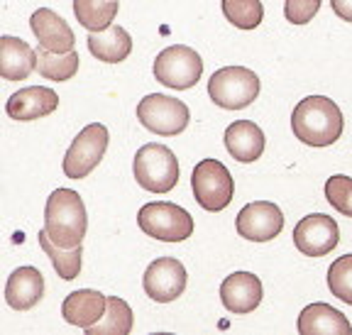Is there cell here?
<instances>
[{"label": "cell", "mask_w": 352, "mask_h": 335, "mask_svg": "<svg viewBox=\"0 0 352 335\" xmlns=\"http://www.w3.org/2000/svg\"><path fill=\"white\" fill-rule=\"evenodd\" d=\"M325 198L338 213L352 218V179L345 174L330 176L325 182Z\"/></svg>", "instance_id": "obj_28"}, {"label": "cell", "mask_w": 352, "mask_h": 335, "mask_svg": "<svg viewBox=\"0 0 352 335\" xmlns=\"http://www.w3.org/2000/svg\"><path fill=\"white\" fill-rule=\"evenodd\" d=\"M301 335H352V323L330 303H311L301 311L296 323Z\"/></svg>", "instance_id": "obj_18"}, {"label": "cell", "mask_w": 352, "mask_h": 335, "mask_svg": "<svg viewBox=\"0 0 352 335\" xmlns=\"http://www.w3.org/2000/svg\"><path fill=\"white\" fill-rule=\"evenodd\" d=\"M132 308L127 306V301L118 296H108V308L105 316L96 325L86 328V335H127L132 330Z\"/></svg>", "instance_id": "obj_24"}, {"label": "cell", "mask_w": 352, "mask_h": 335, "mask_svg": "<svg viewBox=\"0 0 352 335\" xmlns=\"http://www.w3.org/2000/svg\"><path fill=\"white\" fill-rule=\"evenodd\" d=\"M320 10V0H286L284 15L294 25H306L314 20V15Z\"/></svg>", "instance_id": "obj_29"}, {"label": "cell", "mask_w": 352, "mask_h": 335, "mask_svg": "<svg viewBox=\"0 0 352 335\" xmlns=\"http://www.w3.org/2000/svg\"><path fill=\"white\" fill-rule=\"evenodd\" d=\"M44 230L59 248L81 245L88 230V215L83 198L72 188H56L44 206Z\"/></svg>", "instance_id": "obj_2"}, {"label": "cell", "mask_w": 352, "mask_h": 335, "mask_svg": "<svg viewBox=\"0 0 352 335\" xmlns=\"http://www.w3.org/2000/svg\"><path fill=\"white\" fill-rule=\"evenodd\" d=\"M118 0H74V15L88 32H100L118 17Z\"/></svg>", "instance_id": "obj_23"}, {"label": "cell", "mask_w": 352, "mask_h": 335, "mask_svg": "<svg viewBox=\"0 0 352 335\" xmlns=\"http://www.w3.org/2000/svg\"><path fill=\"white\" fill-rule=\"evenodd\" d=\"M328 289L342 303L352 306V255H342L328 270Z\"/></svg>", "instance_id": "obj_27"}, {"label": "cell", "mask_w": 352, "mask_h": 335, "mask_svg": "<svg viewBox=\"0 0 352 335\" xmlns=\"http://www.w3.org/2000/svg\"><path fill=\"white\" fill-rule=\"evenodd\" d=\"M37 237H39V248H42L44 255L52 259V267H54L56 274H59L64 281L76 279L78 272H81V255H83L81 245H76V248H59V245L47 235L44 228L39 230Z\"/></svg>", "instance_id": "obj_22"}, {"label": "cell", "mask_w": 352, "mask_h": 335, "mask_svg": "<svg viewBox=\"0 0 352 335\" xmlns=\"http://www.w3.org/2000/svg\"><path fill=\"white\" fill-rule=\"evenodd\" d=\"M132 171L138 184L149 193H169L179 184V162L166 144L149 142L138 149Z\"/></svg>", "instance_id": "obj_3"}, {"label": "cell", "mask_w": 352, "mask_h": 335, "mask_svg": "<svg viewBox=\"0 0 352 335\" xmlns=\"http://www.w3.org/2000/svg\"><path fill=\"white\" fill-rule=\"evenodd\" d=\"M340 230L338 223L325 213H311L294 228V245L306 257H325L338 248Z\"/></svg>", "instance_id": "obj_11"}, {"label": "cell", "mask_w": 352, "mask_h": 335, "mask_svg": "<svg viewBox=\"0 0 352 335\" xmlns=\"http://www.w3.org/2000/svg\"><path fill=\"white\" fill-rule=\"evenodd\" d=\"M59 108V96L47 86H28L12 94L6 103V113L12 120L30 122L44 116H52Z\"/></svg>", "instance_id": "obj_14"}, {"label": "cell", "mask_w": 352, "mask_h": 335, "mask_svg": "<svg viewBox=\"0 0 352 335\" xmlns=\"http://www.w3.org/2000/svg\"><path fill=\"white\" fill-rule=\"evenodd\" d=\"M330 8L340 20L352 22V0H330Z\"/></svg>", "instance_id": "obj_30"}, {"label": "cell", "mask_w": 352, "mask_h": 335, "mask_svg": "<svg viewBox=\"0 0 352 335\" xmlns=\"http://www.w3.org/2000/svg\"><path fill=\"white\" fill-rule=\"evenodd\" d=\"M37 69V52L25 39L0 37V76L6 81H25Z\"/></svg>", "instance_id": "obj_19"}, {"label": "cell", "mask_w": 352, "mask_h": 335, "mask_svg": "<svg viewBox=\"0 0 352 335\" xmlns=\"http://www.w3.org/2000/svg\"><path fill=\"white\" fill-rule=\"evenodd\" d=\"M78 59L76 52H69V54H52V52L42 50L37 52V72L39 76H44L47 81H69V78L76 76L78 72Z\"/></svg>", "instance_id": "obj_25"}, {"label": "cell", "mask_w": 352, "mask_h": 335, "mask_svg": "<svg viewBox=\"0 0 352 335\" xmlns=\"http://www.w3.org/2000/svg\"><path fill=\"white\" fill-rule=\"evenodd\" d=\"M108 308V296L94 289H78V292L69 294L61 303V316L66 323L76 325V328H91L105 316Z\"/></svg>", "instance_id": "obj_16"}, {"label": "cell", "mask_w": 352, "mask_h": 335, "mask_svg": "<svg viewBox=\"0 0 352 335\" xmlns=\"http://www.w3.org/2000/svg\"><path fill=\"white\" fill-rule=\"evenodd\" d=\"M154 78L174 91H186L193 88L204 74V61L196 50L186 44H171L162 50L154 59Z\"/></svg>", "instance_id": "obj_7"}, {"label": "cell", "mask_w": 352, "mask_h": 335, "mask_svg": "<svg viewBox=\"0 0 352 335\" xmlns=\"http://www.w3.org/2000/svg\"><path fill=\"white\" fill-rule=\"evenodd\" d=\"M191 188L198 206L210 213L226 210L235 196V179L218 160H201L191 174Z\"/></svg>", "instance_id": "obj_5"}, {"label": "cell", "mask_w": 352, "mask_h": 335, "mask_svg": "<svg viewBox=\"0 0 352 335\" xmlns=\"http://www.w3.org/2000/svg\"><path fill=\"white\" fill-rule=\"evenodd\" d=\"M138 120L154 135L174 138L184 132L191 120L188 105L164 94H149L138 103Z\"/></svg>", "instance_id": "obj_8"}, {"label": "cell", "mask_w": 352, "mask_h": 335, "mask_svg": "<svg viewBox=\"0 0 352 335\" xmlns=\"http://www.w3.org/2000/svg\"><path fill=\"white\" fill-rule=\"evenodd\" d=\"M188 274L176 257H157L142 277L144 294L157 303L176 301L186 292Z\"/></svg>", "instance_id": "obj_10"}, {"label": "cell", "mask_w": 352, "mask_h": 335, "mask_svg": "<svg viewBox=\"0 0 352 335\" xmlns=\"http://www.w3.org/2000/svg\"><path fill=\"white\" fill-rule=\"evenodd\" d=\"M138 226L144 235L162 242H182L193 235L191 213L169 201L144 204L138 213Z\"/></svg>", "instance_id": "obj_4"}, {"label": "cell", "mask_w": 352, "mask_h": 335, "mask_svg": "<svg viewBox=\"0 0 352 335\" xmlns=\"http://www.w3.org/2000/svg\"><path fill=\"white\" fill-rule=\"evenodd\" d=\"M86 42L88 52L105 64H120L132 52V37L120 25H110L108 30H100V32H88Z\"/></svg>", "instance_id": "obj_21"}, {"label": "cell", "mask_w": 352, "mask_h": 335, "mask_svg": "<svg viewBox=\"0 0 352 335\" xmlns=\"http://www.w3.org/2000/svg\"><path fill=\"white\" fill-rule=\"evenodd\" d=\"M208 96L220 108L242 110L259 96V78L245 66H223L210 76Z\"/></svg>", "instance_id": "obj_6"}, {"label": "cell", "mask_w": 352, "mask_h": 335, "mask_svg": "<svg viewBox=\"0 0 352 335\" xmlns=\"http://www.w3.org/2000/svg\"><path fill=\"white\" fill-rule=\"evenodd\" d=\"M237 235L252 242H270L284 230V213L272 201H254L237 213Z\"/></svg>", "instance_id": "obj_12"}, {"label": "cell", "mask_w": 352, "mask_h": 335, "mask_svg": "<svg viewBox=\"0 0 352 335\" xmlns=\"http://www.w3.org/2000/svg\"><path fill=\"white\" fill-rule=\"evenodd\" d=\"M223 15L240 30H254L264 17L262 0H223Z\"/></svg>", "instance_id": "obj_26"}, {"label": "cell", "mask_w": 352, "mask_h": 335, "mask_svg": "<svg viewBox=\"0 0 352 335\" xmlns=\"http://www.w3.org/2000/svg\"><path fill=\"white\" fill-rule=\"evenodd\" d=\"M342 113L336 103L325 96H308L298 100L292 113V130L296 140L308 147H330L342 135Z\"/></svg>", "instance_id": "obj_1"}, {"label": "cell", "mask_w": 352, "mask_h": 335, "mask_svg": "<svg viewBox=\"0 0 352 335\" xmlns=\"http://www.w3.org/2000/svg\"><path fill=\"white\" fill-rule=\"evenodd\" d=\"M44 296V277L37 267H17L6 284V301L15 311H30Z\"/></svg>", "instance_id": "obj_17"}, {"label": "cell", "mask_w": 352, "mask_h": 335, "mask_svg": "<svg viewBox=\"0 0 352 335\" xmlns=\"http://www.w3.org/2000/svg\"><path fill=\"white\" fill-rule=\"evenodd\" d=\"M226 147L232 160L250 164L264 154V132L252 120H235L226 130Z\"/></svg>", "instance_id": "obj_20"}, {"label": "cell", "mask_w": 352, "mask_h": 335, "mask_svg": "<svg viewBox=\"0 0 352 335\" xmlns=\"http://www.w3.org/2000/svg\"><path fill=\"white\" fill-rule=\"evenodd\" d=\"M30 28H32V34L37 37L42 50L52 52V54H69V52H74V44H76L74 30L69 28V22L64 17H59L50 8L34 10L32 17H30Z\"/></svg>", "instance_id": "obj_13"}, {"label": "cell", "mask_w": 352, "mask_h": 335, "mask_svg": "<svg viewBox=\"0 0 352 335\" xmlns=\"http://www.w3.org/2000/svg\"><path fill=\"white\" fill-rule=\"evenodd\" d=\"M110 135L108 127L100 125V122H91L86 125L76 138H74L72 147L66 149L64 154V174L74 182L78 179H86L96 166L100 164V160L105 157V149H108Z\"/></svg>", "instance_id": "obj_9"}, {"label": "cell", "mask_w": 352, "mask_h": 335, "mask_svg": "<svg viewBox=\"0 0 352 335\" xmlns=\"http://www.w3.org/2000/svg\"><path fill=\"white\" fill-rule=\"evenodd\" d=\"M220 301L230 314H252L262 303V281L250 272H232L220 284Z\"/></svg>", "instance_id": "obj_15"}]
</instances>
